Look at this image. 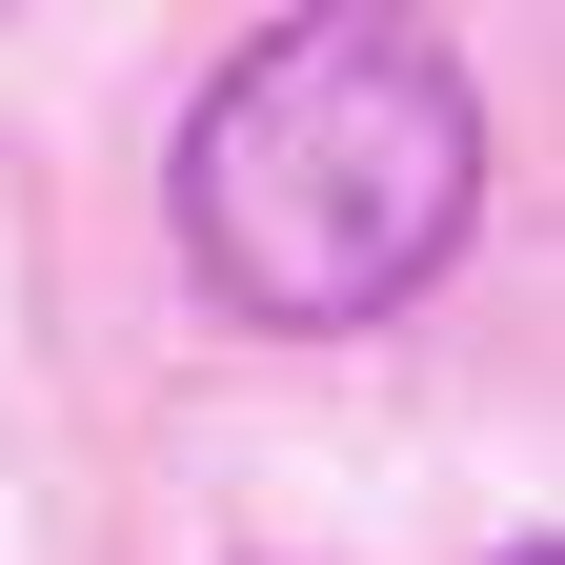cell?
Returning a JSON list of instances; mask_svg holds the SVG:
<instances>
[{
	"label": "cell",
	"mask_w": 565,
	"mask_h": 565,
	"mask_svg": "<svg viewBox=\"0 0 565 565\" xmlns=\"http://www.w3.org/2000/svg\"><path fill=\"white\" fill-rule=\"evenodd\" d=\"M484 202V102L465 61L404 21V0H303V21H263L223 82H202L182 162H162V223L202 263V303H243L282 343L323 323H384L445 282Z\"/></svg>",
	"instance_id": "6da1fadb"
},
{
	"label": "cell",
	"mask_w": 565,
	"mask_h": 565,
	"mask_svg": "<svg viewBox=\"0 0 565 565\" xmlns=\"http://www.w3.org/2000/svg\"><path fill=\"white\" fill-rule=\"evenodd\" d=\"M505 565H565V545H545V525H525V545H505Z\"/></svg>",
	"instance_id": "7a4b0ae2"
}]
</instances>
